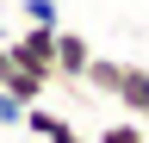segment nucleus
<instances>
[{"instance_id": "1", "label": "nucleus", "mask_w": 149, "mask_h": 143, "mask_svg": "<svg viewBox=\"0 0 149 143\" xmlns=\"http://www.w3.org/2000/svg\"><path fill=\"white\" fill-rule=\"evenodd\" d=\"M6 50H13L25 68H37V75L56 81V25H25L19 38H6Z\"/></svg>"}, {"instance_id": "2", "label": "nucleus", "mask_w": 149, "mask_h": 143, "mask_svg": "<svg viewBox=\"0 0 149 143\" xmlns=\"http://www.w3.org/2000/svg\"><path fill=\"white\" fill-rule=\"evenodd\" d=\"M87 62H93V44L81 38V31H62V25H56V87H81Z\"/></svg>"}, {"instance_id": "3", "label": "nucleus", "mask_w": 149, "mask_h": 143, "mask_svg": "<svg viewBox=\"0 0 149 143\" xmlns=\"http://www.w3.org/2000/svg\"><path fill=\"white\" fill-rule=\"evenodd\" d=\"M25 131H31V137H44V143H93V137H81V131H74L62 112H50L44 100H37V106H25Z\"/></svg>"}, {"instance_id": "4", "label": "nucleus", "mask_w": 149, "mask_h": 143, "mask_svg": "<svg viewBox=\"0 0 149 143\" xmlns=\"http://www.w3.org/2000/svg\"><path fill=\"white\" fill-rule=\"evenodd\" d=\"M124 106L130 118H149V68L143 62H124V75H118V93H112Z\"/></svg>"}, {"instance_id": "5", "label": "nucleus", "mask_w": 149, "mask_h": 143, "mask_svg": "<svg viewBox=\"0 0 149 143\" xmlns=\"http://www.w3.org/2000/svg\"><path fill=\"white\" fill-rule=\"evenodd\" d=\"M118 75H124V62L118 56H100V50H93V62H87V75H81V87H93V93H118Z\"/></svg>"}, {"instance_id": "6", "label": "nucleus", "mask_w": 149, "mask_h": 143, "mask_svg": "<svg viewBox=\"0 0 149 143\" xmlns=\"http://www.w3.org/2000/svg\"><path fill=\"white\" fill-rule=\"evenodd\" d=\"M93 143H149V124L143 118H118V124H106Z\"/></svg>"}, {"instance_id": "7", "label": "nucleus", "mask_w": 149, "mask_h": 143, "mask_svg": "<svg viewBox=\"0 0 149 143\" xmlns=\"http://www.w3.org/2000/svg\"><path fill=\"white\" fill-rule=\"evenodd\" d=\"M19 13H25V25H62L56 19V0H19Z\"/></svg>"}, {"instance_id": "8", "label": "nucleus", "mask_w": 149, "mask_h": 143, "mask_svg": "<svg viewBox=\"0 0 149 143\" xmlns=\"http://www.w3.org/2000/svg\"><path fill=\"white\" fill-rule=\"evenodd\" d=\"M0 124H6V131H13V124H25V106H19L6 87H0Z\"/></svg>"}, {"instance_id": "9", "label": "nucleus", "mask_w": 149, "mask_h": 143, "mask_svg": "<svg viewBox=\"0 0 149 143\" xmlns=\"http://www.w3.org/2000/svg\"><path fill=\"white\" fill-rule=\"evenodd\" d=\"M143 124H149V118H143Z\"/></svg>"}]
</instances>
